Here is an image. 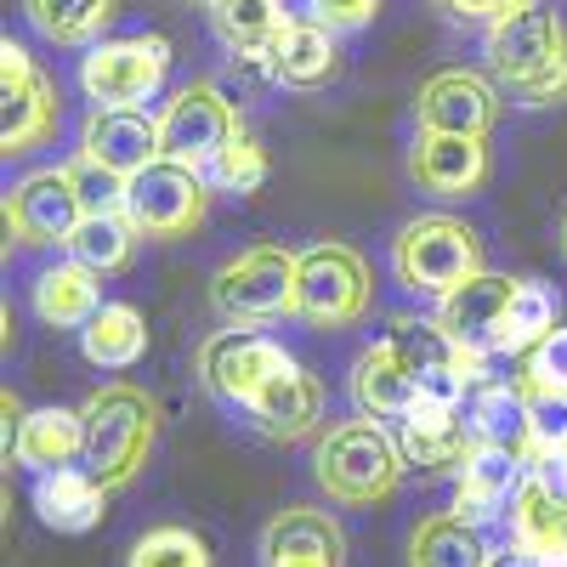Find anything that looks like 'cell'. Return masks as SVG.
I'll return each mask as SVG.
<instances>
[{"instance_id":"cell-27","label":"cell","mask_w":567,"mask_h":567,"mask_svg":"<svg viewBox=\"0 0 567 567\" xmlns=\"http://www.w3.org/2000/svg\"><path fill=\"white\" fill-rule=\"evenodd\" d=\"M29 301L40 312V323L52 329H85L97 318L103 296H97V272L80 267V261H58V267H40L29 284Z\"/></svg>"},{"instance_id":"cell-4","label":"cell","mask_w":567,"mask_h":567,"mask_svg":"<svg viewBox=\"0 0 567 567\" xmlns=\"http://www.w3.org/2000/svg\"><path fill=\"white\" fill-rule=\"evenodd\" d=\"M483 272V239L460 216H414L392 239V278L409 296H454L460 284Z\"/></svg>"},{"instance_id":"cell-31","label":"cell","mask_w":567,"mask_h":567,"mask_svg":"<svg viewBox=\"0 0 567 567\" xmlns=\"http://www.w3.org/2000/svg\"><path fill=\"white\" fill-rule=\"evenodd\" d=\"M23 18H29V29H34L40 40L91 52L97 40H109L114 0H23Z\"/></svg>"},{"instance_id":"cell-29","label":"cell","mask_w":567,"mask_h":567,"mask_svg":"<svg viewBox=\"0 0 567 567\" xmlns=\"http://www.w3.org/2000/svg\"><path fill=\"white\" fill-rule=\"evenodd\" d=\"M488 539L477 523H465L454 511H437L409 534V567H488Z\"/></svg>"},{"instance_id":"cell-20","label":"cell","mask_w":567,"mask_h":567,"mask_svg":"<svg viewBox=\"0 0 567 567\" xmlns=\"http://www.w3.org/2000/svg\"><path fill=\"white\" fill-rule=\"evenodd\" d=\"M511 296H516V278L483 267L471 284H460L454 296L437 301V323L449 329V341H460V347H483V352H488V341H494V329H499Z\"/></svg>"},{"instance_id":"cell-1","label":"cell","mask_w":567,"mask_h":567,"mask_svg":"<svg viewBox=\"0 0 567 567\" xmlns=\"http://www.w3.org/2000/svg\"><path fill=\"white\" fill-rule=\"evenodd\" d=\"M483 58L494 85L516 109H561L567 103V23L545 0L483 29Z\"/></svg>"},{"instance_id":"cell-9","label":"cell","mask_w":567,"mask_h":567,"mask_svg":"<svg viewBox=\"0 0 567 567\" xmlns=\"http://www.w3.org/2000/svg\"><path fill=\"white\" fill-rule=\"evenodd\" d=\"M63 125V103L58 85L40 74V63L29 58L23 40H0V148L7 159H29Z\"/></svg>"},{"instance_id":"cell-35","label":"cell","mask_w":567,"mask_h":567,"mask_svg":"<svg viewBox=\"0 0 567 567\" xmlns=\"http://www.w3.org/2000/svg\"><path fill=\"white\" fill-rule=\"evenodd\" d=\"M210 182L221 187V194H256V187L267 182V148H261L250 131H239V136H233L227 148L216 154Z\"/></svg>"},{"instance_id":"cell-41","label":"cell","mask_w":567,"mask_h":567,"mask_svg":"<svg viewBox=\"0 0 567 567\" xmlns=\"http://www.w3.org/2000/svg\"><path fill=\"white\" fill-rule=\"evenodd\" d=\"M528 471H534V477H539V483H545V488H550L561 505H567V449H556V454H539Z\"/></svg>"},{"instance_id":"cell-15","label":"cell","mask_w":567,"mask_h":567,"mask_svg":"<svg viewBox=\"0 0 567 567\" xmlns=\"http://www.w3.org/2000/svg\"><path fill=\"white\" fill-rule=\"evenodd\" d=\"M256 567H347V534L318 505H284L256 539Z\"/></svg>"},{"instance_id":"cell-5","label":"cell","mask_w":567,"mask_h":567,"mask_svg":"<svg viewBox=\"0 0 567 567\" xmlns=\"http://www.w3.org/2000/svg\"><path fill=\"white\" fill-rule=\"evenodd\" d=\"M296 284H301V256L284 250V245H250L239 256H227L210 278V307L239 323H272L284 312H296Z\"/></svg>"},{"instance_id":"cell-10","label":"cell","mask_w":567,"mask_h":567,"mask_svg":"<svg viewBox=\"0 0 567 567\" xmlns=\"http://www.w3.org/2000/svg\"><path fill=\"white\" fill-rule=\"evenodd\" d=\"M154 125H159V154L194 165V171H210L216 154L245 131L239 125V109H233V97H227L216 80L176 85L171 97H165V109L154 114Z\"/></svg>"},{"instance_id":"cell-38","label":"cell","mask_w":567,"mask_h":567,"mask_svg":"<svg viewBox=\"0 0 567 567\" xmlns=\"http://www.w3.org/2000/svg\"><path fill=\"white\" fill-rule=\"evenodd\" d=\"M528 420H534V460L567 449V398L561 392H528Z\"/></svg>"},{"instance_id":"cell-18","label":"cell","mask_w":567,"mask_h":567,"mask_svg":"<svg viewBox=\"0 0 567 567\" xmlns=\"http://www.w3.org/2000/svg\"><path fill=\"white\" fill-rule=\"evenodd\" d=\"M352 403L369 420H403L420 403V381H414V363L398 352V341H374L358 352L352 363Z\"/></svg>"},{"instance_id":"cell-33","label":"cell","mask_w":567,"mask_h":567,"mask_svg":"<svg viewBox=\"0 0 567 567\" xmlns=\"http://www.w3.org/2000/svg\"><path fill=\"white\" fill-rule=\"evenodd\" d=\"M136 239H142V233L131 227V216H125V210H109V216H85L63 250H69V261H80V267H91V272L103 278V272L131 267Z\"/></svg>"},{"instance_id":"cell-25","label":"cell","mask_w":567,"mask_h":567,"mask_svg":"<svg viewBox=\"0 0 567 567\" xmlns=\"http://www.w3.org/2000/svg\"><path fill=\"white\" fill-rule=\"evenodd\" d=\"M336 69H341V45L312 18H296L284 29V40L272 45V63H267V74L290 91H318V85L336 80Z\"/></svg>"},{"instance_id":"cell-17","label":"cell","mask_w":567,"mask_h":567,"mask_svg":"<svg viewBox=\"0 0 567 567\" xmlns=\"http://www.w3.org/2000/svg\"><path fill=\"white\" fill-rule=\"evenodd\" d=\"M454 471H460L454 516H465V523H477V528L494 523V516H505V505L528 483V460L511 454V449H494V443H471V454Z\"/></svg>"},{"instance_id":"cell-36","label":"cell","mask_w":567,"mask_h":567,"mask_svg":"<svg viewBox=\"0 0 567 567\" xmlns=\"http://www.w3.org/2000/svg\"><path fill=\"white\" fill-rule=\"evenodd\" d=\"M523 386L528 392H561L567 398V323H556L550 336L523 358Z\"/></svg>"},{"instance_id":"cell-30","label":"cell","mask_w":567,"mask_h":567,"mask_svg":"<svg viewBox=\"0 0 567 567\" xmlns=\"http://www.w3.org/2000/svg\"><path fill=\"white\" fill-rule=\"evenodd\" d=\"M550 329H556V290L545 278H516V296H511V307L494 329L488 352L494 358H528Z\"/></svg>"},{"instance_id":"cell-43","label":"cell","mask_w":567,"mask_h":567,"mask_svg":"<svg viewBox=\"0 0 567 567\" xmlns=\"http://www.w3.org/2000/svg\"><path fill=\"white\" fill-rule=\"evenodd\" d=\"M561 256H567V210H561Z\"/></svg>"},{"instance_id":"cell-8","label":"cell","mask_w":567,"mask_h":567,"mask_svg":"<svg viewBox=\"0 0 567 567\" xmlns=\"http://www.w3.org/2000/svg\"><path fill=\"white\" fill-rule=\"evenodd\" d=\"M374 301V278L369 261L341 245V239H323L301 250V284H296V318L312 329H352L369 318Z\"/></svg>"},{"instance_id":"cell-44","label":"cell","mask_w":567,"mask_h":567,"mask_svg":"<svg viewBox=\"0 0 567 567\" xmlns=\"http://www.w3.org/2000/svg\"><path fill=\"white\" fill-rule=\"evenodd\" d=\"M199 7H210V0H199Z\"/></svg>"},{"instance_id":"cell-37","label":"cell","mask_w":567,"mask_h":567,"mask_svg":"<svg viewBox=\"0 0 567 567\" xmlns=\"http://www.w3.org/2000/svg\"><path fill=\"white\" fill-rule=\"evenodd\" d=\"M69 171H74V187H80V205H85V216H109V210H125V176H114V171H103V165H91V159H69Z\"/></svg>"},{"instance_id":"cell-28","label":"cell","mask_w":567,"mask_h":567,"mask_svg":"<svg viewBox=\"0 0 567 567\" xmlns=\"http://www.w3.org/2000/svg\"><path fill=\"white\" fill-rule=\"evenodd\" d=\"M511 539L528 545L545 567H567V505L528 471L523 494L511 499Z\"/></svg>"},{"instance_id":"cell-2","label":"cell","mask_w":567,"mask_h":567,"mask_svg":"<svg viewBox=\"0 0 567 567\" xmlns=\"http://www.w3.org/2000/svg\"><path fill=\"white\" fill-rule=\"evenodd\" d=\"M403 449L386 420H336L312 449V477L336 505H381L403 483Z\"/></svg>"},{"instance_id":"cell-39","label":"cell","mask_w":567,"mask_h":567,"mask_svg":"<svg viewBox=\"0 0 567 567\" xmlns=\"http://www.w3.org/2000/svg\"><path fill=\"white\" fill-rule=\"evenodd\" d=\"M301 12L312 23H323L329 34H352V29H369L381 0H301Z\"/></svg>"},{"instance_id":"cell-6","label":"cell","mask_w":567,"mask_h":567,"mask_svg":"<svg viewBox=\"0 0 567 567\" xmlns=\"http://www.w3.org/2000/svg\"><path fill=\"white\" fill-rule=\"evenodd\" d=\"M210 171H194L182 159H154L125 182V216L148 245H176L199 233L210 216Z\"/></svg>"},{"instance_id":"cell-23","label":"cell","mask_w":567,"mask_h":567,"mask_svg":"<svg viewBox=\"0 0 567 567\" xmlns=\"http://www.w3.org/2000/svg\"><path fill=\"white\" fill-rule=\"evenodd\" d=\"M205 12H210V29L227 52L245 63H261V69L272 63V45L284 40V29L296 23L284 12V0H210Z\"/></svg>"},{"instance_id":"cell-42","label":"cell","mask_w":567,"mask_h":567,"mask_svg":"<svg viewBox=\"0 0 567 567\" xmlns=\"http://www.w3.org/2000/svg\"><path fill=\"white\" fill-rule=\"evenodd\" d=\"M488 567H545V561H539L528 545H516V539H511L505 550H494V556H488Z\"/></svg>"},{"instance_id":"cell-21","label":"cell","mask_w":567,"mask_h":567,"mask_svg":"<svg viewBox=\"0 0 567 567\" xmlns=\"http://www.w3.org/2000/svg\"><path fill=\"white\" fill-rule=\"evenodd\" d=\"M392 437L403 449L409 465H425V471H449L471 454V425L460 420V409H437V403H414L403 420H392Z\"/></svg>"},{"instance_id":"cell-3","label":"cell","mask_w":567,"mask_h":567,"mask_svg":"<svg viewBox=\"0 0 567 567\" xmlns=\"http://www.w3.org/2000/svg\"><path fill=\"white\" fill-rule=\"evenodd\" d=\"M85 471L97 477L109 494L136 483V471L148 465L154 437H159V403L131 386V381H109L85 398Z\"/></svg>"},{"instance_id":"cell-34","label":"cell","mask_w":567,"mask_h":567,"mask_svg":"<svg viewBox=\"0 0 567 567\" xmlns=\"http://www.w3.org/2000/svg\"><path fill=\"white\" fill-rule=\"evenodd\" d=\"M125 567H210V545L182 523H159L131 545Z\"/></svg>"},{"instance_id":"cell-40","label":"cell","mask_w":567,"mask_h":567,"mask_svg":"<svg viewBox=\"0 0 567 567\" xmlns=\"http://www.w3.org/2000/svg\"><path fill=\"white\" fill-rule=\"evenodd\" d=\"M432 7H437L449 23H460V29H494L499 18L523 12L528 0H432Z\"/></svg>"},{"instance_id":"cell-16","label":"cell","mask_w":567,"mask_h":567,"mask_svg":"<svg viewBox=\"0 0 567 567\" xmlns=\"http://www.w3.org/2000/svg\"><path fill=\"white\" fill-rule=\"evenodd\" d=\"M80 159L91 165H103L114 176H136V171H148L159 154V125L142 114V109H91L80 120Z\"/></svg>"},{"instance_id":"cell-32","label":"cell","mask_w":567,"mask_h":567,"mask_svg":"<svg viewBox=\"0 0 567 567\" xmlns=\"http://www.w3.org/2000/svg\"><path fill=\"white\" fill-rule=\"evenodd\" d=\"M80 352L97 369H131L142 352H148V323L131 301H103L97 318L80 329Z\"/></svg>"},{"instance_id":"cell-24","label":"cell","mask_w":567,"mask_h":567,"mask_svg":"<svg viewBox=\"0 0 567 567\" xmlns=\"http://www.w3.org/2000/svg\"><path fill=\"white\" fill-rule=\"evenodd\" d=\"M465 425L477 443H494V449H511L534 465V420H528V392L523 381L505 386V381H488L471 392V409H465Z\"/></svg>"},{"instance_id":"cell-19","label":"cell","mask_w":567,"mask_h":567,"mask_svg":"<svg viewBox=\"0 0 567 567\" xmlns=\"http://www.w3.org/2000/svg\"><path fill=\"white\" fill-rule=\"evenodd\" d=\"M250 414V425L261 437H272V443H296V437H307L312 425L323 420V381L312 369H290V374H278V381L245 409Z\"/></svg>"},{"instance_id":"cell-13","label":"cell","mask_w":567,"mask_h":567,"mask_svg":"<svg viewBox=\"0 0 567 567\" xmlns=\"http://www.w3.org/2000/svg\"><path fill=\"white\" fill-rule=\"evenodd\" d=\"M505 91L494 85V74L477 69H437L432 80H420L414 91V131H454V136H483L499 125V103Z\"/></svg>"},{"instance_id":"cell-14","label":"cell","mask_w":567,"mask_h":567,"mask_svg":"<svg viewBox=\"0 0 567 567\" xmlns=\"http://www.w3.org/2000/svg\"><path fill=\"white\" fill-rule=\"evenodd\" d=\"M488 142L483 136H454V131H414L409 142V176L420 194L437 199H471L488 187Z\"/></svg>"},{"instance_id":"cell-22","label":"cell","mask_w":567,"mask_h":567,"mask_svg":"<svg viewBox=\"0 0 567 567\" xmlns=\"http://www.w3.org/2000/svg\"><path fill=\"white\" fill-rule=\"evenodd\" d=\"M103 499L109 488L91 477L85 465H58V471H40L34 483V516L52 534H85L103 523Z\"/></svg>"},{"instance_id":"cell-12","label":"cell","mask_w":567,"mask_h":567,"mask_svg":"<svg viewBox=\"0 0 567 567\" xmlns=\"http://www.w3.org/2000/svg\"><path fill=\"white\" fill-rule=\"evenodd\" d=\"M80 221H85V205H80V187H74V171L69 165L29 171V176H18L7 187V233H12L23 250L69 245Z\"/></svg>"},{"instance_id":"cell-26","label":"cell","mask_w":567,"mask_h":567,"mask_svg":"<svg viewBox=\"0 0 567 567\" xmlns=\"http://www.w3.org/2000/svg\"><path fill=\"white\" fill-rule=\"evenodd\" d=\"M85 454V414L80 409H63V403H45V409H29L23 414V432L12 443V460L29 465V471H58V465H74Z\"/></svg>"},{"instance_id":"cell-11","label":"cell","mask_w":567,"mask_h":567,"mask_svg":"<svg viewBox=\"0 0 567 567\" xmlns=\"http://www.w3.org/2000/svg\"><path fill=\"white\" fill-rule=\"evenodd\" d=\"M290 369H296V358L278 341L256 336V329H239V323L216 329V336L199 347V381L227 409H250L278 374H290Z\"/></svg>"},{"instance_id":"cell-7","label":"cell","mask_w":567,"mask_h":567,"mask_svg":"<svg viewBox=\"0 0 567 567\" xmlns=\"http://www.w3.org/2000/svg\"><path fill=\"white\" fill-rule=\"evenodd\" d=\"M171 80V40L165 34H120L97 40L80 58V91L91 109H142Z\"/></svg>"}]
</instances>
